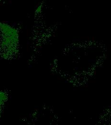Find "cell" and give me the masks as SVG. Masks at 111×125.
<instances>
[{
    "label": "cell",
    "instance_id": "cell-1",
    "mask_svg": "<svg viewBox=\"0 0 111 125\" xmlns=\"http://www.w3.org/2000/svg\"><path fill=\"white\" fill-rule=\"evenodd\" d=\"M4 95L2 93H0V112L1 109V108L2 107V105L3 104L4 102Z\"/></svg>",
    "mask_w": 111,
    "mask_h": 125
}]
</instances>
